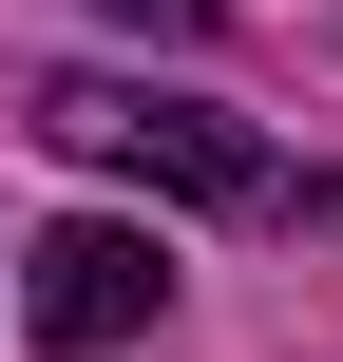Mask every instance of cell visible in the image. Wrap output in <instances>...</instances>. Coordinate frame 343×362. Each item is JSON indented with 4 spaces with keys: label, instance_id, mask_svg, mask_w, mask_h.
<instances>
[{
    "label": "cell",
    "instance_id": "obj_1",
    "mask_svg": "<svg viewBox=\"0 0 343 362\" xmlns=\"http://www.w3.org/2000/svg\"><path fill=\"white\" fill-rule=\"evenodd\" d=\"M38 134H57V153H95V172H153V191H191V210H267V153H248L229 115H191V95L38 76Z\"/></svg>",
    "mask_w": 343,
    "mask_h": 362
},
{
    "label": "cell",
    "instance_id": "obj_2",
    "mask_svg": "<svg viewBox=\"0 0 343 362\" xmlns=\"http://www.w3.org/2000/svg\"><path fill=\"white\" fill-rule=\"evenodd\" d=\"M153 305H172V248H153V229H115V210H57V229L19 248V344H38V362L134 344Z\"/></svg>",
    "mask_w": 343,
    "mask_h": 362
},
{
    "label": "cell",
    "instance_id": "obj_3",
    "mask_svg": "<svg viewBox=\"0 0 343 362\" xmlns=\"http://www.w3.org/2000/svg\"><path fill=\"white\" fill-rule=\"evenodd\" d=\"M115 19H153V38H191V19H210V0H115Z\"/></svg>",
    "mask_w": 343,
    "mask_h": 362
}]
</instances>
